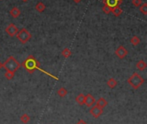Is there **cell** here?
Returning <instances> with one entry per match:
<instances>
[{"mask_svg":"<svg viewBox=\"0 0 147 124\" xmlns=\"http://www.w3.org/2000/svg\"><path fill=\"white\" fill-rule=\"evenodd\" d=\"M21 66H23V67L28 71V72L33 73L36 69H39L40 63L35 60V58H34L33 55H29V56L21 64Z\"/></svg>","mask_w":147,"mask_h":124,"instance_id":"1","label":"cell"},{"mask_svg":"<svg viewBox=\"0 0 147 124\" xmlns=\"http://www.w3.org/2000/svg\"><path fill=\"white\" fill-rule=\"evenodd\" d=\"M127 83L134 90H138L144 83V79L138 72H133L132 76L127 78Z\"/></svg>","mask_w":147,"mask_h":124,"instance_id":"2","label":"cell"},{"mask_svg":"<svg viewBox=\"0 0 147 124\" xmlns=\"http://www.w3.org/2000/svg\"><path fill=\"white\" fill-rule=\"evenodd\" d=\"M21 66V64L18 62L17 59L14 58V56L11 55L4 63H3V67L6 71H11L13 72H16Z\"/></svg>","mask_w":147,"mask_h":124,"instance_id":"3","label":"cell"},{"mask_svg":"<svg viewBox=\"0 0 147 124\" xmlns=\"http://www.w3.org/2000/svg\"><path fill=\"white\" fill-rule=\"evenodd\" d=\"M17 38L23 44H26L32 38V34L26 28H22L21 29L18 30V32L17 34Z\"/></svg>","mask_w":147,"mask_h":124,"instance_id":"4","label":"cell"},{"mask_svg":"<svg viewBox=\"0 0 147 124\" xmlns=\"http://www.w3.org/2000/svg\"><path fill=\"white\" fill-rule=\"evenodd\" d=\"M115 54V55H116L120 60H123V59H125V58L126 57V55L128 54V51H127V49H126L124 46L121 45L120 47H118V48H116Z\"/></svg>","mask_w":147,"mask_h":124,"instance_id":"5","label":"cell"},{"mask_svg":"<svg viewBox=\"0 0 147 124\" xmlns=\"http://www.w3.org/2000/svg\"><path fill=\"white\" fill-rule=\"evenodd\" d=\"M103 113V109H101L96 105H94L90 108L89 109V114L94 117V118H98L99 116L102 115Z\"/></svg>","mask_w":147,"mask_h":124,"instance_id":"6","label":"cell"},{"mask_svg":"<svg viewBox=\"0 0 147 124\" xmlns=\"http://www.w3.org/2000/svg\"><path fill=\"white\" fill-rule=\"evenodd\" d=\"M18 28L14 24V23H11L9 26H7V28H5V32L8 35H10L11 37H13L15 35H17V32H18Z\"/></svg>","mask_w":147,"mask_h":124,"instance_id":"7","label":"cell"},{"mask_svg":"<svg viewBox=\"0 0 147 124\" xmlns=\"http://www.w3.org/2000/svg\"><path fill=\"white\" fill-rule=\"evenodd\" d=\"M95 97H93L90 93H88L87 95H85V99H84V104L88 107V108H91L92 106H94L95 104Z\"/></svg>","mask_w":147,"mask_h":124,"instance_id":"8","label":"cell"},{"mask_svg":"<svg viewBox=\"0 0 147 124\" xmlns=\"http://www.w3.org/2000/svg\"><path fill=\"white\" fill-rule=\"evenodd\" d=\"M95 105L98 106L101 109H104L108 105V101L104 97H99L95 101Z\"/></svg>","mask_w":147,"mask_h":124,"instance_id":"9","label":"cell"},{"mask_svg":"<svg viewBox=\"0 0 147 124\" xmlns=\"http://www.w3.org/2000/svg\"><path fill=\"white\" fill-rule=\"evenodd\" d=\"M118 85V82L115 78H109V80L107 81V86L110 88V89H115Z\"/></svg>","mask_w":147,"mask_h":124,"instance_id":"10","label":"cell"},{"mask_svg":"<svg viewBox=\"0 0 147 124\" xmlns=\"http://www.w3.org/2000/svg\"><path fill=\"white\" fill-rule=\"evenodd\" d=\"M122 12H123V11L120 7V5H116V6L113 7L112 8V11H111V13H113V15L115 17H120L122 14Z\"/></svg>","mask_w":147,"mask_h":124,"instance_id":"11","label":"cell"},{"mask_svg":"<svg viewBox=\"0 0 147 124\" xmlns=\"http://www.w3.org/2000/svg\"><path fill=\"white\" fill-rule=\"evenodd\" d=\"M120 2H121V0H104L103 1L104 5H107L111 8H113L116 5H119Z\"/></svg>","mask_w":147,"mask_h":124,"instance_id":"12","label":"cell"},{"mask_svg":"<svg viewBox=\"0 0 147 124\" xmlns=\"http://www.w3.org/2000/svg\"><path fill=\"white\" fill-rule=\"evenodd\" d=\"M84 99H85V95L83 93H79L76 98H75V101L77 104L79 105H83L84 104Z\"/></svg>","mask_w":147,"mask_h":124,"instance_id":"13","label":"cell"},{"mask_svg":"<svg viewBox=\"0 0 147 124\" xmlns=\"http://www.w3.org/2000/svg\"><path fill=\"white\" fill-rule=\"evenodd\" d=\"M10 14H11V16L12 17L17 18V17H19L20 15H21V11H20L17 7H13V8L11 10Z\"/></svg>","mask_w":147,"mask_h":124,"instance_id":"14","label":"cell"},{"mask_svg":"<svg viewBox=\"0 0 147 124\" xmlns=\"http://www.w3.org/2000/svg\"><path fill=\"white\" fill-rule=\"evenodd\" d=\"M136 67H137V69L139 70V71H144V70L146 69L147 64L145 63L144 60H138V61L136 63Z\"/></svg>","mask_w":147,"mask_h":124,"instance_id":"15","label":"cell"},{"mask_svg":"<svg viewBox=\"0 0 147 124\" xmlns=\"http://www.w3.org/2000/svg\"><path fill=\"white\" fill-rule=\"evenodd\" d=\"M57 94H58V96H59L60 97H66V96H67V94H68V91L66 90V88H65V87H61V88H60V89L58 90Z\"/></svg>","mask_w":147,"mask_h":124,"instance_id":"16","label":"cell"},{"mask_svg":"<svg viewBox=\"0 0 147 124\" xmlns=\"http://www.w3.org/2000/svg\"><path fill=\"white\" fill-rule=\"evenodd\" d=\"M20 121H21V122L22 123H23V124H27V123H28L29 122V121H30V116L28 115V114H23L22 115H21V117H20Z\"/></svg>","mask_w":147,"mask_h":124,"instance_id":"17","label":"cell"},{"mask_svg":"<svg viewBox=\"0 0 147 124\" xmlns=\"http://www.w3.org/2000/svg\"><path fill=\"white\" fill-rule=\"evenodd\" d=\"M46 9V5L42 3V2H39L37 3V5H35V10L38 11V12H43Z\"/></svg>","mask_w":147,"mask_h":124,"instance_id":"18","label":"cell"},{"mask_svg":"<svg viewBox=\"0 0 147 124\" xmlns=\"http://www.w3.org/2000/svg\"><path fill=\"white\" fill-rule=\"evenodd\" d=\"M61 55H62L65 59H67V58H69V57L72 55V51L70 50V48H66L63 49V51H62V53H61Z\"/></svg>","mask_w":147,"mask_h":124,"instance_id":"19","label":"cell"},{"mask_svg":"<svg viewBox=\"0 0 147 124\" xmlns=\"http://www.w3.org/2000/svg\"><path fill=\"white\" fill-rule=\"evenodd\" d=\"M130 42H131V44H132V46H138V45L139 44V42H140V39H139L138 36L134 35V36H132V37L131 38Z\"/></svg>","mask_w":147,"mask_h":124,"instance_id":"20","label":"cell"},{"mask_svg":"<svg viewBox=\"0 0 147 124\" xmlns=\"http://www.w3.org/2000/svg\"><path fill=\"white\" fill-rule=\"evenodd\" d=\"M139 11L143 14V15H147V4L144 3L140 5L139 7Z\"/></svg>","mask_w":147,"mask_h":124,"instance_id":"21","label":"cell"},{"mask_svg":"<svg viewBox=\"0 0 147 124\" xmlns=\"http://www.w3.org/2000/svg\"><path fill=\"white\" fill-rule=\"evenodd\" d=\"M5 78H6L8 80H11V79H13L14 77H15V72H11V71H6L5 73Z\"/></svg>","mask_w":147,"mask_h":124,"instance_id":"22","label":"cell"},{"mask_svg":"<svg viewBox=\"0 0 147 124\" xmlns=\"http://www.w3.org/2000/svg\"><path fill=\"white\" fill-rule=\"evenodd\" d=\"M111 11H112V8H111V7H109V6L107 5H103V11L105 14H109V13H111Z\"/></svg>","mask_w":147,"mask_h":124,"instance_id":"23","label":"cell"},{"mask_svg":"<svg viewBox=\"0 0 147 124\" xmlns=\"http://www.w3.org/2000/svg\"><path fill=\"white\" fill-rule=\"evenodd\" d=\"M132 4L136 6V7H138L140 6L143 3H142V0H132Z\"/></svg>","mask_w":147,"mask_h":124,"instance_id":"24","label":"cell"},{"mask_svg":"<svg viewBox=\"0 0 147 124\" xmlns=\"http://www.w3.org/2000/svg\"><path fill=\"white\" fill-rule=\"evenodd\" d=\"M76 124H88V123H87L85 121H83V119H80V120H79Z\"/></svg>","mask_w":147,"mask_h":124,"instance_id":"25","label":"cell"},{"mask_svg":"<svg viewBox=\"0 0 147 124\" xmlns=\"http://www.w3.org/2000/svg\"><path fill=\"white\" fill-rule=\"evenodd\" d=\"M2 68H3V63L0 61V70H1Z\"/></svg>","mask_w":147,"mask_h":124,"instance_id":"26","label":"cell"},{"mask_svg":"<svg viewBox=\"0 0 147 124\" xmlns=\"http://www.w3.org/2000/svg\"><path fill=\"white\" fill-rule=\"evenodd\" d=\"M73 1H74L75 3H79V2L82 1V0H73Z\"/></svg>","mask_w":147,"mask_h":124,"instance_id":"27","label":"cell"},{"mask_svg":"<svg viewBox=\"0 0 147 124\" xmlns=\"http://www.w3.org/2000/svg\"><path fill=\"white\" fill-rule=\"evenodd\" d=\"M22 1H23V2H24V3H27V2L28 1V0H22Z\"/></svg>","mask_w":147,"mask_h":124,"instance_id":"28","label":"cell"}]
</instances>
